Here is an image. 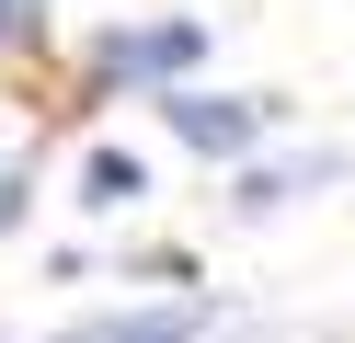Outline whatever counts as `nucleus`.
I'll list each match as a JSON object with an SVG mask.
<instances>
[{
  "label": "nucleus",
  "instance_id": "obj_1",
  "mask_svg": "<svg viewBox=\"0 0 355 343\" xmlns=\"http://www.w3.org/2000/svg\"><path fill=\"white\" fill-rule=\"evenodd\" d=\"M161 114H172V137H184V149H207V160H241L263 126H275V103H263V91H172Z\"/></svg>",
  "mask_w": 355,
  "mask_h": 343
},
{
  "label": "nucleus",
  "instance_id": "obj_2",
  "mask_svg": "<svg viewBox=\"0 0 355 343\" xmlns=\"http://www.w3.org/2000/svg\"><path fill=\"white\" fill-rule=\"evenodd\" d=\"M195 58H207V23H115L103 35V69L115 80H184Z\"/></svg>",
  "mask_w": 355,
  "mask_h": 343
},
{
  "label": "nucleus",
  "instance_id": "obj_3",
  "mask_svg": "<svg viewBox=\"0 0 355 343\" xmlns=\"http://www.w3.org/2000/svg\"><path fill=\"white\" fill-rule=\"evenodd\" d=\"M207 320H218L207 297H161V309H92V320H69L46 343H195Z\"/></svg>",
  "mask_w": 355,
  "mask_h": 343
},
{
  "label": "nucleus",
  "instance_id": "obj_4",
  "mask_svg": "<svg viewBox=\"0 0 355 343\" xmlns=\"http://www.w3.org/2000/svg\"><path fill=\"white\" fill-rule=\"evenodd\" d=\"M332 172H344V160H332V149H309V160H263V172H241V218H263V206H286V195H309V183H332Z\"/></svg>",
  "mask_w": 355,
  "mask_h": 343
},
{
  "label": "nucleus",
  "instance_id": "obj_5",
  "mask_svg": "<svg viewBox=\"0 0 355 343\" xmlns=\"http://www.w3.org/2000/svg\"><path fill=\"white\" fill-rule=\"evenodd\" d=\"M149 195V160L138 149H92L80 160V206H92V218H115V206H138Z\"/></svg>",
  "mask_w": 355,
  "mask_h": 343
},
{
  "label": "nucleus",
  "instance_id": "obj_6",
  "mask_svg": "<svg viewBox=\"0 0 355 343\" xmlns=\"http://www.w3.org/2000/svg\"><path fill=\"white\" fill-rule=\"evenodd\" d=\"M0 35H12V46H46V0H0Z\"/></svg>",
  "mask_w": 355,
  "mask_h": 343
},
{
  "label": "nucleus",
  "instance_id": "obj_7",
  "mask_svg": "<svg viewBox=\"0 0 355 343\" xmlns=\"http://www.w3.org/2000/svg\"><path fill=\"white\" fill-rule=\"evenodd\" d=\"M24 195H35V183H24V172H12V183H0V229H12V218H24Z\"/></svg>",
  "mask_w": 355,
  "mask_h": 343
}]
</instances>
